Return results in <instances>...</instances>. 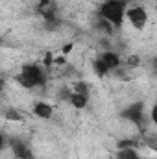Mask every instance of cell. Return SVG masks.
Here are the masks:
<instances>
[{"mask_svg": "<svg viewBox=\"0 0 157 159\" xmlns=\"http://www.w3.org/2000/svg\"><path fill=\"white\" fill-rule=\"evenodd\" d=\"M117 159H142L137 148H122L117 152Z\"/></svg>", "mask_w": 157, "mask_h": 159, "instance_id": "obj_10", "label": "cell"}, {"mask_svg": "<svg viewBox=\"0 0 157 159\" xmlns=\"http://www.w3.org/2000/svg\"><path fill=\"white\" fill-rule=\"evenodd\" d=\"M124 19H128V22L135 28V30H144L148 20H150V15H148V9L141 4H135V6H129L126 7V15Z\"/></svg>", "mask_w": 157, "mask_h": 159, "instance_id": "obj_3", "label": "cell"}, {"mask_svg": "<svg viewBox=\"0 0 157 159\" xmlns=\"http://www.w3.org/2000/svg\"><path fill=\"white\" fill-rule=\"evenodd\" d=\"M72 48H74V44H72V43H67V44H63L61 54H63V56H69V54L72 52Z\"/></svg>", "mask_w": 157, "mask_h": 159, "instance_id": "obj_17", "label": "cell"}, {"mask_svg": "<svg viewBox=\"0 0 157 159\" xmlns=\"http://www.w3.org/2000/svg\"><path fill=\"white\" fill-rule=\"evenodd\" d=\"M37 15L43 17V20H50V19H57V7L52 0H39L37 7H35Z\"/></svg>", "mask_w": 157, "mask_h": 159, "instance_id": "obj_6", "label": "cell"}, {"mask_svg": "<svg viewBox=\"0 0 157 159\" xmlns=\"http://www.w3.org/2000/svg\"><path fill=\"white\" fill-rule=\"evenodd\" d=\"M122 148H137V143L133 141V139H122V141H118V150H122Z\"/></svg>", "mask_w": 157, "mask_h": 159, "instance_id": "obj_14", "label": "cell"}, {"mask_svg": "<svg viewBox=\"0 0 157 159\" xmlns=\"http://www.w3.org/2000/svg\"><path fill=\"white\" fill-rule=\"evenodd\" d=\"M4 119L9 120V122H20V120L24 119L17 109H13V107H7V109H4Z\"/></svg>", "mask_w": 157, "mask_h": 159, "instance_id": "obj_12", "label": "cell"}, {"mask_svg": "<svg viewBox=\"0 0 157 159\" xmlns=\"http://www.w3.org/2000/svg\"><path fill=\"white\" fill-rule=\"evenodd\" d=\"M126 63H128V67H137L139 65V57L137 56H131V57H128Z\"/></svg>", "mask_w": 157, "mask_h": 159, "instance_id": "obj_18", "label": "cell"}, {"mask_svg": "<svg viewBox=\"0 0 157 159\" xmlns=\"http://www.w3.org/2000/svg\"><path fill=\"white\" fill-rule=\"evenodd\" d=\"M128 2L126 0H105L100 4V17L107 20L113 28H120L124 24Z\"/></svg>", "mask_w": 157, "mask_h": 159, "instance_id": "obj_2", "label": "cell"}, {"mask_svg": "<svg viewBox=\"0 0 157 159\" xmlns=\"http://www.w3.org/2000/svg\"><path fill=\"white\" fill-rule=\"evenodd\" d=\"M4 87H6V80H4L2 76H0V93L4 91Z\"/></svg>", "mask_w": 157, "mask_h": 159, "instance_id": "obj_19", "label": "cell"}, {"mask_svg": "<svg viewBox=\"0 0 157 159\" xmlns=\"http://www.w3.org/2000/svg\"><path fill=\"white\" fill-rule=\"evenodd\" d=\"M69 104L74 107V109H85L89 106V94H79V93H70L69 96Z\"/></svg>", "mask_w": 157, "mask_h": 159, "instance_id": "obj_9", "label": "cell"}, {"mask_svg": "<svg viewBox=\"0 0 157 159\" xmlns=\"http://www.w3.org/2000/svg\"><path fill=\"white\" fill-rule=\"evenodd\" d=\"M7 144H9V139H7L4 133H0V152H4V150L7 148Z\"/></svg>", "mask_w": 157, "mask_h": 159, "instance_id": "obj_16", "label": "cell"}, {"mask_svg": "<svg viewBox=\"0 0 157 159\" xmlns=\"http://www.w3.org/2000/svg\"><path fill=\"white\" fill-rule=\"evenodd\" d=\"M142 159H146V157H142Z\"/></svg>", "mask_w": 157, "mask_h": 159, "instance_id": "obj_21", "label": "cell"}, {"mask_svg": "<svg viewBox=\"0 0 157 159\" xmlns=\"http://www.w3.org/2000/svg\"><path fill=\"white\" fill-rule=\"evenodd\" d=\"M74 93H79V94H89L91 93V89H89V83L87 81H74Z\"/></svg>", "mask_w": 157, "mask_h": 159, "instance_id": "obj_13", "label": "cell"}, {"mask_svg": "<svg viewBox=\"0 0 157 159\" xmlns=\"http://www.w3.org/2000/svg\"><path fill=\"white\" fill-rule=\"evenodd\" d=\"M15 81L24 87V89H35V87H43L46 83V72L44 69L37 65V63H28L22 65L20 72L15 76Z\"/></svg>", "mask_w": 157, "mask_h": 159, "instance_id": "obj_1", "label": "cell"}, {"mask_svg": "<svg viewBox=\"0 0 157 159\" xmlns=\"http://www.w3.org/2000/svg\"><path fill=\"white\" fill-rule=\"evenodd\" d=\"M0 46H2V37H0Z\"/></svg>", "mask_w": 157, "mask_h": 159, "instance_id": "obj_20", "label": "cell"}, {"mask_svg": "<svg viewBox=\"0 0 157 159\" xmlns=\"http://www.w3.org/2000/svg\"><path fill=\"white\" fill-rule=\"evenodd\" d=\"M7 146L11 148L13 156H15L17 159H35L34 150H32L30 144H28L26 141H22V139H11Z\"/></svg>", "mask_w": 157, "mask_h": 159, "instance_id": "obj_5", "label": "cell"}, {"mask_svg": "<svg viewBox=\"0 0 157 159\" xmlns=\"http://www.w3.org/2000/svg\"><path fill=\"white\" fill-rule=\"evenodd\" d=\"M144 113H146L144 104H142V102H133V104H129V106L122 111V117L126 120H129L131 124L142 128V126H144V119H146Z\"/></svg>", "mask_w": 157, "mask_h": 159, "instance_id": "obj_4", "label": "cell"}, {"mask_svg": "<svg viewBox=\"0 0 157 159\" xmlns=\"http://www.w3.org/2000/svg\"><path fill=\"white\" fill-rule=\"evenodd\" d=\"M92 70H94V74H96L98 78H105V76L109 74V69L102 63V59H100V57H96V59L92 61Z\"/></svg>", "mask_w": 157, "mask_h": 159, "instance_id": "obj_11", "label": "cell"}, {"mask_svg": "<svg viewBox=\"0 0 157 159\" xmlns=\"http://www.w3.org/2000/svg\"><path fill=\"white\" fill-rule=\"evenodd\" d=\"M98 28H100V30H104L105 34H113V26H111L107 20H104V19H100V20H98Z\"/></svg>", "mask_w": 157, "mask_h": 159, "instance_id": "obj_15", "label": "cell"}, {"mask_svg": "<svg viewBox=\"0 0 157 159\" xmlns=\"http://www.w3.org/2000/svg\"><path fill=\"white\" fill-rule=\"evenodd\" d=\"M32 111H34V115H35L37 119H41V120H48V119H52V115H54L52 104H48V102H44V100L35 102L34 107H32Z\"/></svg>", "mask_w": 157, "mask_h": 159, "instance_id": "obj_8", "label": "cell"}, {"mask_svg": "<svg viewBox=\"0 0 157 159\" xmlns=\"http://www.w3.org/2000/svg\"><path fill=\"white\" fill-rule=\"evenodd\" d=\"M98 57H100V59H102V63L109 69V72L120 69V65H122V59H120V56H118L115 50H105V52H104V54H100Z\"/></svg>", "mask_w": 157, "mask_h": 159, "instance_id": "obj_7", "label": "cell"}]
</instances>
